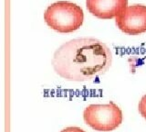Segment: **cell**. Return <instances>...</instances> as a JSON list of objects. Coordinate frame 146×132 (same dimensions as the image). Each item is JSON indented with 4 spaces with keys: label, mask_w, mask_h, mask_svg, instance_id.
Segmentation results:
<instances>
[{
    "label": "cell",
    "mask_w": 146,
    "mask_h": 132,
    "mask_svg": "<svg viewBox=\"0 0 146 132\" xmlns=\"http://www.w3.org/2000/svg\"><path fill=\"white\" fill-rule=\"evenodd\" d=\"M112 62L111 49L92 38L74 39L55 52L52 66L59 76L69 81L85 82L101 76Z\"/></svg>",
    "instance_id": "6da1fadb"
},
{
    "label": "cell",
    "mask_w": 146,
    "mask_h": 132,
    "mask_svg": "<svg viewBox=\"0 0 146 132\" xmlns=\"http://www.w3.org/2000/svg\"><path fill=\"white\" fill-rule=\"evenodd\" d=\"M45 22L60 33H70L80 29L84 21L80 6L69 1H58L47 6L44 13Z\"/></svg>",
    "instance_id": "7a4b0ae2"
},
{
    "label": "cell",
    "mask_w": 146,
    "mask_h": 132,
    "mask_svg": "<svg viewBox=\"0 0 146 132\" xmlns=\"http://www.w3.org/2000/svg\"><path fill=\"white\" fill-rule=\"evenodd\" d=\"M85 123L92 129L110 132L122 123L123 116L121 108L113 102L109 104H91L83 111Z\"/></svg>",
    "instance_id": "3957f363"
},
{
    "label": "cell",
    "mask_w": 146,
    "mask_h": 132,
    "mask_svg": "<svg viewBox=\"0 0 146 132\" xmlns=\"http://www.w3.org/2000/svg\"><path fill=\"white\" fill-rule=\"evenodd\" d=\"M115 19L120 30L128 35H139L146 32V6H127Z\"/></svg>",
    "instance_id": "277c9868"
},
{
    "label": "cell",
    "mask_w": 146,
    "mask_h": 132,
    "mask_svg": "<svg viewBox=\"0 0 146 132\" xmlns=\"http://www.w3.org/2000/svg\"><path fill=\"white\" fill-rule=\"evenodd\" d=\"M89 12L98 19L116 18L128 6V0H86Z\"/></svg>",
    "instance_id": "5b68a950"
},
{
    "label": "cell",
    "mask_w": 146,
    "mask_h": 132,
    "mask_svg": "<svg viewBox=\"0 0 146 132\" xmlns=\"http://www.w3.org/2000/svg\"><path fill=\"white\" fill-rule=\"evenodd\" d=\"M138 109L142 118L146 119V95H144L140 100V103L138 105Z\"/></svg>",
    "instance_id": "8992f818"
},
{
    "label": "cell",
    "mask_w": 146,
    "mask_h": 132,
    "mask_svg": "<svg viewBox=\"0 0 146 132\" xmlns=\"http://www.w3.org/2000/svg\"><path fill=\"white\" fill-rule=\"evenodd\" d=\"M60 132H86L85 130H83L82 128H77V127H70V128H66L62 129Z\"/></svg>",
    "instance_id": "52a82bcc"
}]
</instances>
